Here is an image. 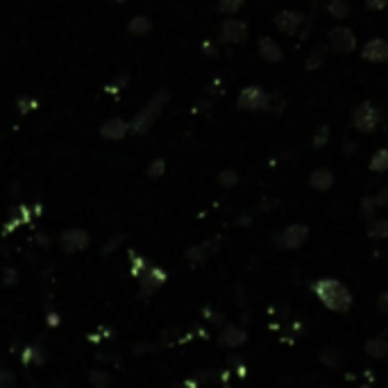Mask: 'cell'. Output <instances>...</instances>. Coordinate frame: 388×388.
I'll list each match as a JSON object with an SVG mask.
<instances>
[{
	"label": "cell",
	"instance_id": "obj_1",
	"mask_svg": "<svg viewBox=\"0 0 388 388\" xmlns=\"http://www.w3.org/2000/svg\"><path fill=\"white\" fill-rule=\"evenodd\" d=\"M311 290L316 293V298L325 305L329 311H336V314H345V311L352 309V290L345 286L341 279H331V277H322L316 279L311 284Z\"/></svg>",
	"mask_w": 388,
	"mask_h": 388
},
{
	"label": "cell",
	"instance_id": "obj_2",
	"mask_svg": "<svg viewBox=\"0 0 388 388\" xmlns=\"http://www.w3.org/2000/svg\"><path fill=\"white\" fill-rule=\"evenodd\" d=\"M382 118H384V114H382L380 107L372 105L370 100H365V102H361L357 107V110H354V114H352V125H354V129H357V132L370 134V132H375V129L382 125Z\"/></svg>",
	"mask_w": 388,
	"mask_h": 388
},
{
	"label": "cell",
	"instance_id": "obj_3",
	"mask_svg": "<svg viewBox=\"0 0 388 388\" xmlns=\"http://www.w3.org/2000/svg\"><path fill=\"white\" fill-rule=\"evenodd\" d=\"M166 100H168V93L166 91H159L155 98L143 107V112H139V116L134 118V123H132V129H134L136 134H143V132H148L150 127H153V123L159 118L161 107H164Z\"/></svg>",
	"mask_w": 388,
	"mask_h": 388
},
{
	"label": "cell",
	"instance_id": "obj_4",
	"mask_svg": "<svg viewBox=\"0 0 388 388\" xmlns=\"http://www.w3.org/2000/svg\"><path fill=\"white\" fill-rule=\"evenodd\" d=\"M236 107L243 112H268L271 107V93H266L261 86H245L236 98Z\"/></svg>",
	"mask_w": 388,
	"mask_h": 388
},
{
	"label": "cell",
	"instance_id": "obj_5",
	"mask_svg": "<svg viewBox=\"0 0 388 388\" xmlns=\"http://www.w3.org/2000/svg\"><path fill=\"white\" fill-rule=\"evenodd\" d=\"M309 239V228L302 223H295V225H288V228L282 232V234H275V241L279 247H284V250H298L307 243Z\"/></svg>",
	"mask_w": 388,
	"mask_h": 388
},
{
	"label": "cell",
	"instance_id": "obj_6",
	"mask_svg": "<svg viewBox=\"0 0 388 388\" xmlns=\"http://www.w3.org/2000/svg\"><path fill=\"white\" fill-rule=\"evenodd\" d=\"M329 48L334 52H339V55H348L354 48H357V37H354V32L345 25H336L329 30Z\"/></svg>",
	"mask_w": 388,
	"mask_h": 388
},
{
	"label": "cell",
	"instance_id": "obj_7",
	"mask_svg": "<svg viewBox=\"0 0 388 388\" xmlns=\"http://www.w3.org/2000/svg\"><path fill=\"white\" fill-rule=\"evenodd\" d=\"M247 23H243L241 18H225L221 23V30H218V37L221 41L225 43H243L247 39Z\"/></svg>",
	"mask_w": 388,
	"mask_h": 388
},
{
	"label": "cell",
	"instance_id": "obj_8",
	"mask_svg": "<svg viewBox=\"0 0 388 388\" xmlns=\"http://www.w3.org/2000/svg\"><path fill=\"white\" fill-rule=\"evenodd\" d=\"M166 282V273L161 271L159 266H150L148 271L139 277V284H141V295L150 298V295H155L157 290L164 286Z\"/></svg>",
	"mask_w": 388,
	"mask_h": 388
},
{
	"label": "cell",
	"instance_id": "obj_9",
	"mask_svg": "<svg viewBox=\"0 0 388 388\" xmlns=\"http://www.w3.org/2000/svg\"><path fill=\"white\" fill-rule=\"evenodd\" d=\"M302 20H305V16H302L300 12H293V9H284V12H279L275 16V28L282 32V35L286 37H293L298 35V30L302 28Z\"/></svg>",
	"mask_w": 388,
	"mask_h": 388
},
{
	"label": "cell",
	"instance_id": "obj_10",
	"mask_svg": "<svg viewBox=\"0 0 388 388\" xmlns=\"http://www.w3.org/2000/svg\"><path fill=\"white\" fill-rule=\"evenodd\" d=\"M361 57L365 61H370V64H384L388 61V41L386 39H370L365 46L361 48Z\"/></svg>",
	"mask_w": 388,
	"mask_h": 388
},
{
	"label": "cell",
	"instance_id": "obj_11",
	"mask_svg": "<svg viewBox=\"0 0 388 388\" xmlns=\"http://www.w3.org/2000/svg\"><path fill=\"white\" fill-rule=\"evenodd\" d=\"M257 50H259V57L268 64H277L284 59V50L279 48V43L273 37H261L257 43Z\"/></svg>",
	"mask_w": 388,
	"mask_h": 388
},
{
	"label": "cell",
	"instance_id": "obj_12",
	"mask_svg": "<svg viewBox=\"0 0 388 388\" xmlns=\"http://www.w3.org/2000/svg\"><path fill=\"white\" fill-rule=\"evenodd\" d=\"M245 341H247V331L239 325H225L218 336L221 348H239Z\"/></svg>",
	"mask_w": 388,
	"mask_h": 388
},
{
	"label": "cell",
	"instance_id": "obj_13",
	"mask_svg": "<svg viewBox=\"0 0 388 388\" xmlns=\"http://www.w3.org/2000/svg\"><path fill=\"white\" fill-rule=\"evenodd\" d=\"M61 245L66 252H78L89 245V236H86V232H82V230H66L61 234Z\"/></svg>",
	"mask_w": 388,
	"mask_h": 388
},
{
	"label": "cell",
	"instance_id": "obj_14",
	"mask_svg": "<svg viewBox=\"0 0 388 388\" xmlns=\"http://www.w3.org/2000/svg\"><path fill=\"white\" fill-rule=\"evenodd\" d=\"M365 354L370 359H384L388 357V339H386V331L384 334H377L372 336L368 343H365Z\"/></svg>",
	"mask_w": 388,
	"mask_h": 388
},
{
	"label": "cell",
	"instance_id": "obj_15",
	"mask_svg": "<svg viewBox=\"0 0 388 388\" xmlns=\"http://www.w3.org/2000/svg\"><path fill=\"white\" fill-rule=\"evenodd\" d=\"M309 184H311V189H316V191H327V189L334 187V172L329 168H318V170L311 172Z\"/></svg>",
	"mask_w": 388,
	"mask_h": 388
},
{
	"label": "cell",
	"instance_id": "obj_16",
	"mask_svg": "<svg viewBox=\"0 0 388 388\" xmlns=\"http://www.w3.org/2000/svg\"><path fill=\"white\" fill-rule=\"evenodd\" d=\"M368 236L375 241H384L388 239V221L386 218H372L368 223Z\"/></svg>",
	"mask_w": 388,
	"mask_h": 388
},
{
	"label": "cell",
	"instance_id": "obj_17",
	"mask_svg": "<svg viewBox=\"0 0 388 388\" xmlns=\"http://www.w3.org/2000/svg\"><path fill=\"white\" fill-rule=\"evenodd\" d=\"M327 52H329V46H325V43H318V46L309 52V57H307V71H314L318 69L322 61H325L327 57Z\"/></svg>",
	"mask_w": 388,
	"mask_h": 388
},
{
	"label": "cell",
	"instance_id": "obj_18",
	"mask_svg": "<svg viewBox=\"0 0 388 388\" xmlns=\"http://www.w3.org/2000/svg\"><path fill=\"white\" fill-rule=\"evenodd\" d=\"M318 359H320V363H325L327 368H341V365H343L341 352H339V350H334V348H322Z\"/></svg>",
	"mask_w": 388,
	"mask_h": 388
},
{
	"label": "cell",
	"instance_id": "obj_19",
	"mask_svg": "<svg viewBox=\"0 0 388 388\" xmlns=\"http://www.w3.org/2000/svg\"><path fill=\"white\" fill-rule=\"evenodd\" d=\"M372 172H386L388 170V148H380L370 159Z\"/></svg>",
	"mask_w": 388,
	"mask_h": 388
},
{
	"label": "cell",
	"instance_id": "obj_20",
	"mask_svg": "<svg viewBox=\"0 0 388 388\" xmlns=\"http://www.w3.org/2000/svg\"><path fill=\"white\" fill-rule=\"evenodd\" d=\"M327 9L334 18H348L352 7H350V0H329Z\"/></svg>",
	"mask_w": 388,
	"mask_h": 388
},
{
	"label": "cell",
	"instance_id": "obj_21",
	"mask_svg": "<svg viewBox=\"0 0 388 388\" xmlns=\"http://www.w3.org/2000/svg\"><path fill=\"white\" fill-rule=\"evenodd\" d=\"M125 132H127V125L121 121V118H116V121L107 123L105 129H102V134H105V136H112V139H121Z\"/></svg>",
	"mask_w": 388,
	"mask_h": 388
},
{
	"label": "cell",
	"instance_id": "obj_22",
	"mask_svg": "<svg viewBox=\"0 0 388 388\" xmlns=\"http://www.w3.org/2000/svg\"><path fill=\"white\" fill-rule=\"evenodd\" d=\"M207 243H204V245H193V247H189V250H187V259H189V261L191 264H202L204 261V259H207Z\"/></svg>",
	"mask_w": 388,
	"mask_h": 388
},
{
	"label": "cell",
	"instance_id": "obj_23",
	"mask_svg": "<svg viewBox=\"0 0 388 388\" xmlns=\"http://www.w3.org/2000/svg\"><path fill=\"white\" fill-rule=\"evenodd\" d=\"M43 352H41V348H37V345H30V348H25L23 350V357H20V361L23 363H43Z\"/></svg>",
	"mask_w": 388,
	"mask_h": 388
},
{
	"label": "cell",
	"instance_id": "obj_24",
	"mask_svg": "<svg viewBox=\"0 0 388 388\" xmlns=\"http://www.w3.org/2000/svg\"><path fill=\"white\" fill-rule=\"evenodd\" d=\"M375 211H377V202H375V198L372 196H365L363 200H361V218H365V221H372L375 218Z\"/></svg>",
	"mask_w": 388,
	"mask_h": 388
},
{
	"label": "cell",
	"instance_id": "obj_25",
	"mask_svg": "<svg viewBox=\"0 0 388 388\" xmlns=\"http://www.w3.org/2000/svg\"><path fill=\"white\" fill-rule=\"evenodd\" d=\"M245 5V0H218V9L223 14H236L241 12Z\"/></svg>",
	"mask_w": 388,
	"mask_h": 388
},
{
	"label": "cell",
	"instance_id": "obj_26",
	"mask_svg": "<svg viewBox=\"0 0 388 388\" xmlns=\"http://www.w3.org/2000/svg\"><path fill=\"white\" fill-rule=\"evenodd\" d=\"M150 28L153 25H150V20L146 16H136L132 23H129V32H134V35H146Z\"/></svg>",
	"mask_w": 388,
	"mask_h": 388
},
{
	"label": "cell",
	"instance_id": "obj_27",
	"mask_svg": "<svg viewBox=\"0 0 388 388\" xmlns=\"http://www.w3.org/2000/svg\"><path fill=\"white\" fill-rule=\"evenodd\" d=\"M218 182H221V187L232 189V187L239 184V175H236L234 170H223L221 175H218Z\"/></svg>",
	"mask_w": 388,
	"mask_h": 388
},
{
	"label": "cell",
	"instance_id": "obj_28",
	"mask_svg": "<svg viewBox=\"0 0 388 388\" xmlns=\"http://www.w3.org/2000/svg\"><path fill=\"white\" fill-rule=\"evenodd\" d=\"M327 139H329V127H327V125H320V127H318V132L314 134V146H316V148H325Z\"/></svg>",
	"mask_w": 388,
	"mask_h": 388
},
{
	"label": "cell",
	"instance_id": "obj_29",
	"mask_svg": "<svg viewBox=\"0 0 388 388\" xmlns=\"http://www.w3.org/2000/svg\"><path fill=\"white\" fill-rule=\"evenodd\" d=\"M91 384L95 388H110V377H107V372H102V370H95L91 375Z\"/></svg>",
	"mask_w": 388,
	"mask_h": 388
},
{
	"label": "cell",
	"instance_id": "obj_30",
	"mask_svg": "<svg viewBox=\"0 0 388 388\" xmlns=\"http://www.w3.org/2000/svg\"><path fill=\"white\" fill-rule=\"evenodd\" d=\"M164 170H166V164H164V161H161V159H155L153 164L148 166V175H150V177H161V175H164Z\"/></svg>",
	"mask_w": 388,
	"mask_h": 388
},
{
	"label": "cell",
	"instance_id": "obj_31",
	"mask_svg": "<svg viewBox=\"0 0 388 388\" xmlns=\"http://www.w3.org/2000/svg\"><path fill=\"white\" fill-rule=\"evenodd\" d=\"M375 202H377V207H388V184H384L380 191L375 193Z\"/></svg>",
	"mask_w": 388,
	"mask_h": 388
},
{
	"label": "cell",
	"instance_id": "obj_32",
	"mask_svg": "<svg viewBox=\"0 0 388 388\" xmlns=\"http://www.w3.org/2000/svg\"><path fill=\"white\" fill-rule=\"evenodd\" d=\"M202 311H204V316H209L213 325H225V316L221 314V311H211V309H202Z\"/></svg>",
	"mask_w": 388,
	"mask_h": 388
},
{
	"label": "cell",
	"instance_id": "obj_33",
	"mask_svg": "<svg viewBox=\"0 0 388 388\" xmlns=\"http://www.w3.org/2000/svg\"><path fill=\"white\" fill-rule=\"evenodd\" d=\"M365 7L372 9V12H380V9L388 7V0H365Z\"/></svg>",
	"mask_w": 388,
	"mask_h": 388
},
{
	"label": "cell",
	"instance_id": "obj_34",
	"mask_svg": "<svg viewBox=\"0 0 388 388\" xmlns=\"http://www.w3.org/2000/svg\"><path fill=\"white\" fill-rule=\"evenodd\" d=\"M377 309H380L382 314H388V290H384V293L377 298Z\"/></svg>",
	"mask_w": 388,
	"mask_h": 388
},
{
	"label": "cell",
	"instance_id": "obj_35",
	"mask_svg": "<svg viewBox=\"0 0 388 388\" xmlns=\"http://www.w3.org/2000/svg\"><path fill=\"white\" fill-rule=\"evenodd\" d=\"M202 48H204V52H209V57H216V55H218V50L213 48V43H204Z\"/></svg>",
	"mask_w": 388,
	"mask_h": 388
},
{
	"label": "cell",
	"instance_id": "obj_36",
	"mask_svg": "<svg viewBox=\"0 0 388 388\" xmlns=\"http://www.w3.org/2000/svg\"><path fill=\"white\" fill-rule=\"evenodd\" d=\"M361 388H372V386H368V384H365V386H361Z\"/></svg>",
	"mask_w": 388,
	"mask_h": 388
}]
</instances>
